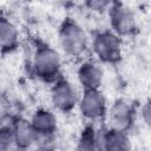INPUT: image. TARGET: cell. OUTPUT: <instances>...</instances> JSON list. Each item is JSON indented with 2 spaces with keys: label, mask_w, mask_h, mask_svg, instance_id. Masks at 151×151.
Segmentation results:
<instances>
[{
  "label": "cell",
  "mask_w": 151,
  "mask_h": 151,
  "mask_svg": "<svg viewBox=\"0 0 151 151\" xmlns=\"http://www.w3.org/2000/svg\"><path fill=\"white\" fill-rule=\"evenodd\" d=\"M58 41L64 54L72 59L83 58L91 46V39L85 28L71 18H66L60 24Z\"/></svg>",
  "instance_id": "1"
},
{
  "label": "cell",
  "mask_w": 151,
  "mask_h": 151,
  "mask_svg": "<svg viewBox=\"0 0 151 151\" xmlns=\"http://www.w3.org/2000/svg\"><path fill=\"white\" fill-rule=\"evenodd\" d=\"M61 66V55L55 48L45 42H37L32 53L31 67L38 79L53 84L60 78Z\"/></svg>",
  "instance_id": "2"
},
{
  "label": "cell",
  "mask_w": 151,
  "mask_h": 151,
  "mask_svg": "<svg viewBox=\"0 0 151 151\" xmlns=\"http://www.w3.org/2000/svg\"><path fill=\"white\" fill-rule=\"evenodd\" d=\"M90 50L98 63L107 65L118 64L123 55L122 38L111 29L99 31L91 38Z\"/></svg>",
  "instance_id": "3"
},
{
  "label": "cell",
  "mask_w": 151,
  "mask_h": 151,
  "mask_svg": "<svg viewBox=\"0 0 151 151\" xmlns=\"http://www.w3.org/2000/svg\"><path fill=\"white\" fill-rule=\"evenodd\" d=\"M81 92L83 91H80L79 87L71 80L60 77L51 85V104L57 111L61 113L72 112L76 107H78Z\"/></svg>",
  "instance_id": "4"
},
{
  "label": "cell",
  "mask_w": 151,
  "mask_h": 151,
  "mask_svg": "<svg viewBox=\"0 0 151 151\" xmlns=\"http://www.w3.org/2000/svg\"><path fill=\"white\" fill-rule=\"evenodd\" d=\"M109 107L110 106L107 104V99L100 90L81 92L78 110L81 117L90 124H96L106 119Z\"/></svg>",
  "instance_id": "5"
},
{
  "label": "cell",
  "mask_w": 151,
  "mask_h": 151,
  "mask_svg": "<svg viewBox=\"0 0 151 151\" xmlns=\"http://www.w3.org/2000/svg\"><path fill=\"white\" fill-rule=\"evenodd\" d=\"M110 29L120 38L132 35L137 31V21L133 12L122 2H112L109 11Z\"/></svg>",
  "instance_id": "6"
},
{
  "label": "cell",
  "mask_w": 151,
  "mask_h": 151,
  "mask_svg": "<svg viewBox=\"0 0 151 151\" xmlns=\"http://www.w3.org/2000/svg\"><path fill=\"white\" fill-rule=\"evenodd\" d=\"M107 127L129 132L134 125L136 110L133 105L125 99H117L109 107L107 112Z\"/></svg>",
  "instance_id": "7"
},
{
  "label": "cell",
  "mask_w": 151,
  "mask_h": 151,
  "mask_svg": "<svg viewBox=\"0 0 151 151\" xmlns=\"http://www.w3.org/2000/svg\"><path fill=\"white\" fill-rule=\"evenodd\" d=\"M77 79L81 91L100 90L104 80V71L97 60H84L77 68Z\"/></svg>",
  "instance_id": "8"
},
{
  "label": "cell",
  "mask_w": 151,
  "mask_h": 151,
  "mask_svg": "<svg viewBox=\"0 0 151 151\" xmlns=\"http://www.w3.org/2000/svg\"><path fill=\"white\" fill-rule=\"evenodd\" d=\"M14 139L21 151H28L35 146L38 133L35 132L29 119L17 117L11 122Z\"/></svg>",
  "instance_id": "9"
},
{
  "label": "cell",
  "mask_w": 151,
  "mask_h": 151,
  "mask_svg": "<svg viewBox=\"0 0 151 151\" xmlns=\"http://www.w3.org/2000/svg\"><path fill=\"white\" fill-rule=\"evenodd\" d=\"M101 136V144L104 151H132V143L129 132L106 127Z\"/></svg>",
  "instance_id": "10"
},
{
  "label": "cell",
  "mask_w": 151,
  "mask_h": 151,
  "mask_svg": "<svg viewBox=\"0 0 151 151\" xmlns=\"http://www.w3.org/2000/svg\"><path fill=\"white\" fill-rule=\"evenodd\" d=\"M20 42V33L18 26L7 17L0 18V45L1 53L5 55L15 51Z\"/></svg>",
  "instance_id": "11"
},
{
  "label": "cell",
  "mask_w": 151,
  "mask_h": 151,
  "mask_svg": "<svg viewBox=\"0 0 151 151\" xmlns=\"http://www.w3.org/2000/svg\"><path fill=\"white\" fill-rule=\"evenodd\" d=\"M35 132L38 134H48L58 132V119L53 111L40 107L37 109L29 118Z\"/></svg>",
  "instance_id": "12"
},
{
  "label": "cell",
  "mask_w": 151,
  "mask_h": 151,
  "mask_svg": "<svg viewBox=\"0 0 151 151\" xmlns=\"http://www.w3.org/2000/svg\"><path fill=\"white\" fill-rule=\"evenodd\" d=\"M74 151H104L100 132L93 124H88L81 130Z\"/></svg>",
  "instance_id": "13"
},
{
  "label": "cell",
  "mask_w": 151,
  "mask_h": 151,
  "mask_svg": "<svg viewBox=\"0 0 151 151\" xmlns=\"http://www.w3.org/2000/svg\"><path fill=\"white\" fill-rule=\"evenodd\" d=\"M0 151H21L14 139L11 123L0 129Z\"/></svg>",
  "instance_id": "14"
},
{
  "label": "cell",
  "mask_w": 151,
  "mask_h": 151,
  "mask_svg": "<svg viewBox=\"0 0 151 151\" xmlns=\"http://www.w3.org/2000/svg\"><path fill=\"white\" fill-rule=\"evenodd\" d=\"M35 147L37 151H57L59 147L58 132L48 134H38Z\"/></svg>",
  "instance_id": "15"
},
{
  "label": "cell",
  "mask_w": 151,
  "mask_h": 151,
  "mask_svg": "<svg viewBox=\"0 0 151 151\" xmlns=\"http://www.w3.org/2000/svg\"><path fill=\"white\" fill-rule=\"evenodd\" d=\"M111 4L112 2L103 1V0H90V1H86L84 5L86 8H88L92 12H105V11H109Z\"/></svg>",
  "instance_id": "16"
},
{
  "label": "cell",
  "mask_w": 151,
  "mask_h": 151,
  "mask_svg": "<svg viewBox=\"0 0 151 151\" xmlns=\"http://www.w3.org/2000/svg\"><path fill=\"white\" fill-rule=\"evenodd\" d=\"M140 117H142V120L145 124V126L151 129V98L147 99L143 104V106L140 109Z\"/></svg>",
  "instance_id": "17"
}]
</instances>
